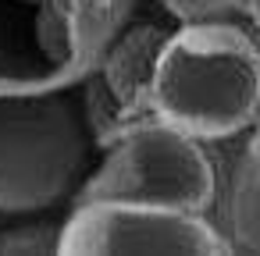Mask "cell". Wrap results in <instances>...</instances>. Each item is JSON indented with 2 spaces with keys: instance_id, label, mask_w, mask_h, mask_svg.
<instances>
[{
  "instance_id": "obj_1",
  "label": "cell",
  "mask_w": 260,
  "mask_h": 256,
  "mask_svg": "<svg viewBox=\"0 0 260 256\" xmlns=\"http://www.w3.org/2000/svg\"><path fill=\"white\" fill-rule=\"evenodd\" d=\"M150 111L192 139H228L260 121V43L232 22H185L164 36Z\"/></svg>"
},
{
  "instance_id": "obj_2",
  "label": "cell",
  "mask_w": 260,
  "mask_h": 256,
  "mask_svg": "<svg viewBox=\"0 0 260 256\" xmlns=\"http://www.w3.org/2000/svg\"><path fill=\"white\" fill-rule=\"evenodd\" d=\"M96 132L86 86L0 89V213L57 206L89 178Z\"/></svg>"
},
{
  "instance_id": "obj_3",
  "label": "cell",
  "mask_w": 260,
  "mask_h": 256,
  "mask_svg": "<svg viewBox=\"0 0 260 256\" xmlns=\"http://www.w3.org/2000/svg\"><path fill=\"white\" fill-rule=\"evenodd\" d=\"M214 192V164L200 139L164 121H146L111 139L107 157L75 196L79 203H139L203 213Z\"/></svg>"
},
{
  "instance_id": "obj_4",
  "label": "cell",
  "mask_w": 260,
  "mask_h": 256,
  "mask_svg": "<svg viewBox=\"0 0 260 256\" xmlns=\"http://www.w3.org/2000/svg\"><path fill=\"white\" fill-rule=\"evenodd\" d=\"M111 0H0V89L82 75L107 36Z\"/></svg>"
},
{
  "instance_id": "obj_5",
  "label": "cell",
  "mask_w": 260,
  "mask_h": 256,
  "mask_svg": "<svg viewBox=\"0 0 260 256\" xmlns=\"http://www.w3.org/2000/svg\"><path fill=\"white\" fill-rule=\"evenodd\" d=\"M57 256H228L200 217L139 203H79L57 228Z\"/></svg>"
},
{
  "instance_id": "obj_6",
  "label": "cell",
  "mask_w": 260,
  "mask_h": 256,
  "mask_svg": "<svg viewBox=\"0 0 260 256\" xmlns=\"http://www.w3.org/2000/svg\"><path fill=\"white\" fill-rule=\"evenodd\" d=\"M160 43L164 36H157L153 29H136L107 54L100 79L86 86V107H89L93 132H100V121L107 114L132 118L139 103H150V79H153V61H157Z\"/></svg>"
},
{
  "instance_id": "obj_7",
  "label": "cell",
  "mask_w": 260,
  "mask_h": 256,
  "mask_svg": "<svg viewBox=\"0 0 260 256\" xmlns=\"http://www.w3.org/2000/svg\"><path fill=\"white\" fill-rule=\"evenodd\" d=\"M0 256H57V228L32 224L0 235Z\"/></svg>"
},
{
  "instance_id": "obj_8",
  "label": "cell",
  "mask_w": 260,
  "mask_h": 256,
  "mask_svg": "<svg viewBox=\"0 0 260 256\" xmlns=\"http://www.w3.org/2000/svg\"><path fill=\"white\" fill-rule=\"evenodd\" d=\"M178 22H210L224 11H235L246 0H160Z\"/></svg>"
},
{
  "instance_id": "obj_9",
  "label": "cell",
  "mask_w": 260,
  "mask_h": 256,
  "mask_svg": "<svg viewBox=\"0 0 260 256\" xmlns=\"http://www.w3.org/2000/svg\"><path fill=\"white\" fill-rule=\"evenodd\" d=\"M246 171H249L253 178H260V125H256L253 142H249V150H246Z\"/></svg>"
},
{
  "instance_id": "obj_10",
  "label": "cell",
  "mask_w": 260,
  "mask_h": 256,
  "mask_svg": "<svg viewBox=\"0 0 260 256\" xmlns=\"http://www.w3.org/2000/svg\"><path fill=\"white\" fill-rule=\"evenodd\" d=\"M246 4H249V15H253V25L260 32V0H246Z\"/></svg>"
}]
</instances>
